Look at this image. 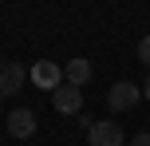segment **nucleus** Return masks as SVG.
<instances>
[{"label":"nucleus","instance_id":"1","mask_svg":"<svg viewBox=\"0 0 150 146\" xmlns=\"http://www.w3.org/2000/svg\"><path fill=\"white\" fill-rule=\"evenodd\" d=\"M138 99H142V87L130 83V79H122V83H115L111 91H107V107L111 111H130Z\"/></svg>","mask_w":150,"mask_h":146},{"label":"nucleus","instance_id":"2","mask_svg":"<svg viewBox=\"0 0 150 146\" xmlns=\"http://www.w3.org/2000/svg\"><path fill=\"white\" fill-rule=\"evenodd\" d=\"M32 83H36L40 91H55V87L63 83V67H59V63H52V59L32 63Z\"/></svg>","mask_w":150,"mask_h":146},{"label":"nucleus","instance_id":"3","mask_svg":"<svg viewBox=\"0 0 150 146\" xmlns=\"http://www.w3.org/2000/svg\"><path fill=\"white\" fill-rule=\"evenodd\" d=\"M87 142L91 146H122V126L111 123V118H99V123L87 130Z\"/></svg>","mask_w":150,"mask_h":146},{"label":"nucleus","instance_id":"4","mask_svg":"<svg viewBox=\"0 0 150 146\" xmlns=\"http://www.w3.org/2000/svg\"><path fill=\"white\" fill-rule=\"evenodd\" d=\"M52 103H55V111H59V115H79L83 91H79V87H71V83H59V87L52 91Z\"/></svg>","mask_w":150,"mask_h":146},{"label":"nucleus","instance_id":"5","mask_svg":"<svg viewBox=\"0 0 150 146\" xmlns=\"http://www.w3.org/2000/svg\"><path fill=\"white\" fill-rule=\"evenodd\" d=\"M8 134H12V138H32V134H36V115H32L28 107H16L12 115H8Z\"/></svg>","mask_w":150,"mask_h":146},{"label":"nucleus","instance_id":"6","mask_svg":"<svg viewBox=\"0 0 150 146\" xmlns=\"http://www.w3.org/2000/svg\"><path fill=\"white\" fill-rule=\"evenodd\" d=\"M24 67L20 63H12V59H0V95H16L24 87Z\"/></svg>","mask_w":150,"mask_h":146},{"label":"nucleus","instance_id":"7","mask_svg":"<svg viewBox=\"0 0 150 146\" xmlns=\"http://www.w3.org/2000/svg\"><path fill=\"white\" fill-rule=\"evenodd\" d=\"M87 79H91V63L83 59V55H79V59H71L67 67H63V83L79 87V91H83V87H87Z\"/></svg>","mask_w":150,"mask_h":146},{"label":"nucleus","instance_id":"8","mask_svg":"<svg viewBox=\"0 0 150 146\" xmlns=\"http://www.w3.org/2000/svg\"><path fill=\"white\" fill-rule=\"evenodd\" d=\"M138 63H146V67H150V36L138 39Z\"/></svg>","mask_w":150,"mask_h":146},{"label":"nucleus","instance_id":"9","mask_svg":"<svg viewBox=\"0 0 150 146\" xmlns=\"http://www.w3.org/2000/svg\"><path fill=\"white\" fill-rule=\"evenodd\" d=\"M130 146H150V130H142V134H134V138H130Z\"/></svg>","mask_w":150,"mask_h":146},{"label":"nucleus","instance_id":"10","mask_svg":"<svg viewBox=\"0 0 150 146\" xmlns=\"http://www.w3.org/2000/svg\"><path fill=\"white\" fill-rule=\"evenodd\" d=\"M142 95H146V99H150V75H146V83H142Z\"/></svg>","mask_w":150,"mask_h":146},{"label":"nucleus","instance_id":"11","mask_svg":"<svg viewBox=\"0 0 150 146\" xmlns=\"http://www.w3.org/2000/svg\"><path fill=\"white\" fill-rule=\"evenodd\" d=\"M146 126H150V123H146Z\"/></svg>","mask_w":150,"mask_h":146}]
</instances>
